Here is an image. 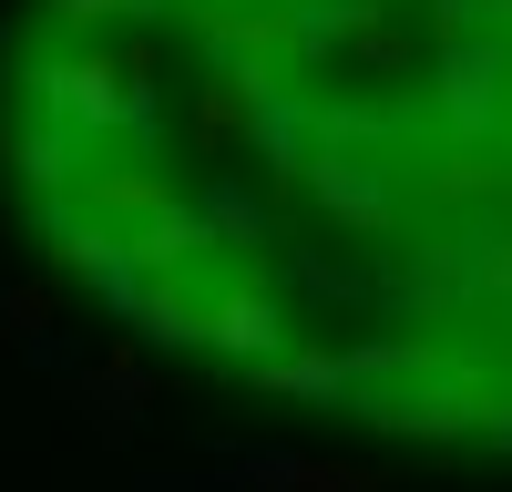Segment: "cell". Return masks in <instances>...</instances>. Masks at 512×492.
Returning <instances> with one entry per match:
<instances>
[{"label": "cell", "instance_id": "1", "mask_svg": "<svg viewBox=\"0 0 512 492\" xmlns=\"http://www.w3.org/2000/svg\"><path fill=\"white\" fill-rule=\"evenodd\" d=\"M0 175L195 380L512 451V0H41Z\"/></svg>", "mask_w": 512, "mask_h": 492}]
</instances>
